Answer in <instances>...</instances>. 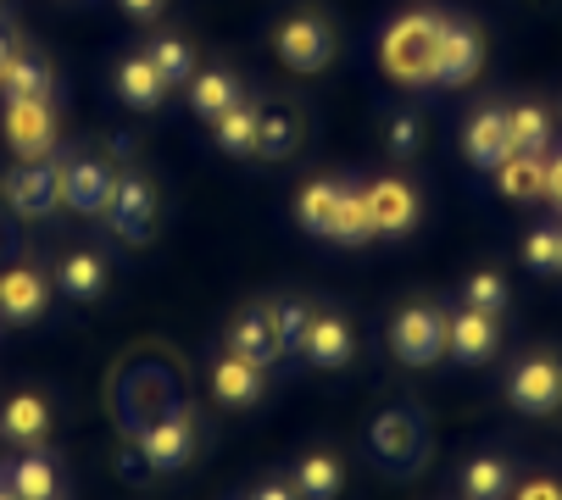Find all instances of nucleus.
<instances>
[{"mask_svg":"<svg viewBox=\"0 0 562 500\" xmlns=\"http://www.w3.org/2000/svg\"><path fill=\"white\" fill-rule=\"evenodd\" d=\"M513 500H562V484L557 478H524Z\"/></svg>","mask_w":562,"mask_h":500,"instance_id":"e433bc0d","label":"nucleus"},{"mask_svg":"<svg viewBox=\"0 0 562 500\" xmlns=\"http://www.w3.org/2000/svg\"><path fill=\"white\" fill-rule=\"evenodd\" d=\"M234 356H246L257 367H279L284 362V345H279V328H273V300H251L239 306L234 322H228V340H223Z\"/></svg>","mask_w":562,"mask_h":500,"instance_id":"f8f14e48","label":"nucleus"},{"mask_svg":"<svg viewBox=\"0 0 562 500\" xmlns=\"http://www.w3.org/2000/svg\"><path fill=\"white\" fill-rule=\"evenodd\" d=\"M273 45H279V61L290 72H324L335 61V29L324 18H312V12L284 18L279 34H273Z\"/></svg>","mask_w":562,"mask_h":500,"instance_id":"1a4fd4ad","label":"nucleus"},{"mask_svg":"<svg viewBox=\"0 0 562 500\" xmlns=\"http://www.w3.org/2000/svg\"><path fill=\"white\" fill-rule=\"evenodd\" d=\"M0 500H23V495H18L12 484H0Z\"/></svg>","mask_w":562,"mask_h":500,"instance_id":"79ce46f5","label":"nucleus"},{"mask_svg":"<svg viewBox=\"0 0 562 500\" xmlns=\"http://www.w3.org/2000/svg\"><path fill=\"white\" fill-rule=\"evenodd\" d=\"M557 273H562V228H557Z\"/></svg>","mask_w":562,"mask_h":500,"instance_id":"37998d69","label":"nucleus"},{"mask_svg":"<svg viewBox=\"0 0 562 500\" xmlns=\"http://www.w3.org/2000/svg\"><path fill=\"white\" fill-rule=\"evenodd\" d=\"M295 145H301V117H295L290 106H268V112H262V139H257V156L284 161V156H295Z\"/></svg>","mask_w":562,"mask_h":500,"instance_id":"7c9ffc66","label":"nucleus"},{"mask_svg":"<svg viewBox=\"0 0 562 500\" xmlns=\"http://www.w3.org/2000/svg\"><path fill=\"white\" fill-rule=\"evenodd\" d=\"M524 262H529V273H557V228L524 234Z\"/></svg>","mask_w":562,"mask_h":500,"instance_id":"f704fd0d","label":"nucleus"},{"mask_svg":"<svg viewBox=\"0 0 562 500\" xmlns=\"http://www.w3.org/2000/svg\"><path fill=\"white\" fill-rule=\"evenodd\" d=\"M12 50H18V45H12V34L0 29V67H7V56H12Z\"/></svg>","mask_w":562,"mask_h":500,"instance_id":"a19ab883","label":"nucleus"},{"mask_svg":"<svg viewBox=\"0 0 562 500\" xmlns=\"http://www.w3.org/2000/svg\"><path fill=\"white\" fill-rule=\"evenodd\" d=\"M7 201H12V212H18V217H29V223L50 217V212L61 206V167H56V156H40V161L12 167V179H7Z\"/></svg>","mask_w":562,"mask_h":500,"instance_id":"9b49d317","label":"nucleus"},{"mask_svg":"<svg viewBox=\"0 0 562 500\" xmlns=\"http://www.w3.org/2000/svg\"><path fill=\"white\" fill-rule=\"evenodd\" d=\"M513 495V462L496 451H479L462 467V500H507Z\"/></svg>","mask_w":562,"mask_h":500,"instance_id":"bb28decb","label":"nucleus"},{"mask_svg":"<svg viewBox=\"0 0 562 500\" xmlns=\"http://www.w3.org/2000/svg\"><path fill=\"white\" fill-rule=\"evenodd\" d=\"M390 351L401 367H435L446 356V311L429 300H413L390 317Z\"/></svg>","mask_w":562,"mask_h":500,"instance_id":"20e7f679","label":"nucleus"},{"mask_svg":"<svg viewBox=\"0 0 562 500\" xmlns=\"http://www.w3.org/2000/svg\"><path fill=\"white\" fill-rule=\"evenodd\" d=\"M502 351V322L491 311H473V306H457L446 317V356L462 362V367H485L491 356Z\"/></svg>","mask_w":562,"mask_h":500,"instance_id":"ddd939ff","label":"nucleus"},{"mask_svg":"<svg viewBox=\"0 0 562 500\" xmlns=\"http://www.w3.org/2000/svg\"><path fill=\"white\" fill-rule=\"evenodd\" d=\"M0 484H12L23 500H61V462L45 445L18 451L12 462H0Z\"/></svg>","mask_w":562,"mask_h":500,"instance_id":"aec40b11","label":"nucleus"},{"mask_svg":"<svg viewBox=\"0 0 562 500\" xmlns=\"http://www.w3.org/2000/svg\"><path fill=\"white\" fill-rule=\"evenodd\" d=\"M56 167H61V206L78 217H101L112 201V184H117V167L90 150H67V156H56Z\"/></svg>","mask_w":562,"mask_h":500,"instance_id":"0eeeda50","label":"nucleus"},{"mask_svg":"<svg viewBox=\"0 0 562 500\" xmlns=\"http://www.w3.org/2000/svg\"><path fill=\"white\" fill-rule=\"evenodd\" d=\"M368 212H373V234H413L424 206H418V190L401 184V179H373L368 190Z\"/></svg>","mask_w":562,"mask_h":500,"instance_id":"a211bd4d","label":"nucleus"},{"mask_svg":"<svg viewBox=\"0 0 562 500\" xmlns=\"http://www.w3.org/2000/svg\"><path fill=\"white\" fill-rule=\"evenodd\" d=\"M290 484L301 489V500H340L346 489V462L335 451H301Z\"/></svg>","mask_w":562,"mask_h":500,"instance_id":"b1692460","label":"nucleus"},{"mask_svg":"<svg viewBox=\"0 0 562 500\" xmlns=\"http://www.w3.org/2000/svg\"><path fill=\"white\" fill-rule=\"evenodd\" d=\"M295 223L312 234V239H329V245H346V250H362L373 234V212H368V195L346 179H312L301 184L295 195Z\"/></svg>","mask_w":562,"mask_h":500,"instance_id":"f257e3e1","label":"nucleus"},{"mask_svg":"<svg viewBox=\"0 0 562 500\" xmlns=\"http://www.w3.org/2000/svg\"><path fill=\"white\" fill-rule=\"evenodd\" d=\"M117 101L134 106V112H156L168 101V83L150 67V56H123L117 61Z\"/></svg>","mask_w":562,"mask_h":500,"instance_id":"393cba45","label":"nucleus"},{"mask_svg":"<svg viewBox=\"0 0 562 500\" xmlns=\"http://www.w3.org/2000/svg\"><path fill=\"white\" fill-rule=\"evenodd\" d=\"M50 101V67L34 50H12L0 67V101Z\"/></svg>","mask_w":562,"mask_h":500,"instance_id":"a878e982","label":"nucleus"},{"mask_svg":"<svg viewBox=\"0 0 562 500\" xmlns=\"http://www.w3.org/2000/svg\"><path fill=\"white\" fill-rule=\"evenodd\" d=\"M106 284H112V268H106V257L101 250H67V257L56 262V289L67 295V300H78V306H95L101 295H106Z\"/></svg>","mask_w":562,"mask_h":500,"instance_id":"412c9836","label":"nucleus"},{"mask_svg":"<svg viewBox=\"0 0 562 500\" xmlns=\"http://www.w3.org/2000/svg\"><path fill=\"white\" fill-rule=\"evenodd\" d=\"M551 128H557V123H551V112H546V106H535V101L507 112L513 150H524V156H546V150H551Z\"/></svg>","mask_w":562,"mask_h":500,"instance_id":"c756f323","label":"nucleus"},{"mask_svg":"<svg viewBox=\"0 0 562 500\" xmlns=\"http://www.w3.org/2000/svg\"><path fill=\"white\" fill-rule=\"evenodd\" d=\"M507 400L524 417H551L562 406V356L557 351H535L507 373Z\"/></svg>","mask_w":562,"mask_h":500,"instance_id":"6e6552de","label":"nucleus"},{"mask_svg":"<svg viewBox=\"0 0 562 500\" xmlns=\"http://www.w3.org/2000/svg\"><path fill=\"white\" fill-rule=\"evenodd\" d=\"M50 306V284L34 262H12V268H0V322H40Z\"/></svg>","mask_w":562,"mask_h":500,"instance_id":"2eb2a0df","label":"nucleus"},{"mask_svg":"<svg viewBox=\"0 0 562 500\" xmlns=\"http://www.w3.org/2000/svg\"><path fill=\"white\" fill-rule=\"evenodd\" d=\"M156 212H162V201H156V184H150L145 173H117L101 223H106L123 245H150V239H156Z\"/></svg>","mask_w":562,"mask_h":500,"instance_id":"423d86ee","label":"nucleus"},{"mask_svg":"<svg viewBox=\"0 0 562 500\" xmlns=\"http://www.w3.org/2000/svg\"><path fill=\"white\" fill-rule=\"evenodd\" d=\"M496 184H502L507 201H540V195H546V156L513 150V156L496 167Z\"/></svg>","mask_w":562,"mask_h":500,"instance_id":"cd10ccee","label":"nucleus"},{"mask_svg":"<svg viewBox=\"0 0 562 500\" xmlns=\"http://www.w3.org/2000/svg\"><path fill=\"white\" fill-rule=\"evenodd\" d=\"M239 101V78L234 72H223V67H212V72H195L190 78V106H195V117H217V112H228Z\"/></svg>","mask_w":562,"mask_h":500,"instance_id":"c85d7f7f","label":"nucleus"},{"mask_svg":"<svg viewBox=\"0 0 562 500\" xmlns=\"http://www.w3.org/2000/svg\"><path fill=\"white\" fill-rule=\"evenodd\" d=\"M134 445H139V456H145L150 473H179V467H190V462H195V417H190V406L179 400L173 411L139 423V429H134Z\"/></svg>","mask_w":562,"mask_h":500,"instance_id":"39448f33","label":"nucleus"},{"mask_svg":"<svg viewBox=\"0 0 562 500\" xmlns=\"http://www.w3.org/2000/svg\"><path fill=\"white\" fill-rule=\"evenodd\" d=\"M145 56H150V67H156V72H162L168 90H179V83H190V78H195V56H190V45H184V39H173V34H156V39L145 45Z\"/></svg>","mask_w":562,"mask_h":500,"instance_id":"2f4dec72","label":"nucleus"},{"mask_svg":"<svg viewBox=\"0 0 562 500\" xmlns=\"http://www.w3.org/2000/svg\"><path fill=\"white\" fill-rule=\"evenodd\" d=\"M457 300H462V306H473V311L502 317V311H507V300H513V289H507V279H502V273L479 268V273H468V279H462V295H457Z\"/></svg>","mask_w":562,"mask_h":500,"instance_id":"473e14b6","label":"nucleus"},{"mask_svg":"<svg viewBox=\"0 0 562 500\" xmlns=\"http://www.w3.org/2000/svg\"><path fill=\"white\" fill-rule=\"evenodd\" d=\"M485 61V39L468 23H446L440 18V39H435V83H468Z\"/></svg>","mask_w":562,"mask_h":500,"instance_id":"6ab92c4d","label":"nucleus"},{"mask_svg":"<svg viewBox=\"0 0 562 500\" xmlns=\"http://www.w3.org/2000/svg\"><path fill=\"white\" fill-rule=\"evenodd\" d=\"M117 7H123L128 18H156V12L168 7V0H117Z\"/></svg>","mask_w":562,"mask_h":500,"instance_id":"ea45409f","label":"nucleus"},{"mask_svg":"<svg viewBox=\"0 0 562 500\" xmlns=\"http://www.w3.org/2000/svg\"><path fill=\"white\" fill-rule=\"evenodd\" d=\"M368 456L395 478H413L429 462V417L418 406H384L368 429Z\"/></svg>","mask_w":562,"mask_h":500,"instance_id":"f03ea898","label":"nucleus"},{"mask_svg":"<svg viewBox=\"0 0 562 500\" xmlns=\"http://www.w3.org/2000/svg\"><path fill=\"white\" fill-rule=\"evenodd\" d=\"M462 150L473 167H485V173H496V167L513 156V134H507V112L485 106V112H473L468 128H462Z\"/></svg>","mask_w":562,"mask_h":500,"instance_id":"4be33fe9","label":"nucleus"},{"mask_svg":"<svg viewBox=\"0 0 562 500\" xmlns=\"http://www.w3.org/2000/svg\"><path fill=\"white\" fill-rule=\"evenodd\" d=\"M301 362L324 367V373L351 367V362H357V328H351V317H346V311H335V306L312 311L306 340H301Z\"/></svg>","mask_w":562,"mask_h":500,"instance_id":"9d476101","label":"nucleus"},{"mask_svg":"<svg viewBox=\"0 0 562 500\" xmlns=\"http://www.w3.org/2000/svg\"><path fill=\"white\" fill-rule=\"evenodd\" d=\"M435 39H440V18L435 12H407V18H395L390 29H384V45H379V56H384V72L395 78V83H435Z\"/></svg>","mask_w":562,"mask_h":500,"instance_id":"7ed1b4c3","label":"nucleus"},{"mask_svg":"<svg viewBox=\"0 0 562 500\" xmlns=\"http://www.w3.org/2000/svg\"><path fill=\"white\" fill-rule=\"evenodd\" d=\"M306 322H312V306H306V300H295V295L273 300V328H279V345H284V356H301Z\"/></svg>","mask_w":562,"mask_h":500,"instance_id":"72a5a7b5","label":"nucleus"},{"mask_svg":"<svg viewBox=\"0 0 562 500\" xmlns=\"http://www.w3.org/2000/svg\"><path fill=\"white\" fill-rule=\"evenodd\" d=\"M546 201L562 212V156H546Z\"/></svg>","mask_w":562,"mask_h":500,"instance_id":"58836bf2","label":"nucleus"},{"mask_svg":"<svg viewBox=\"0 0 562 500\" xmlns=\"http://www.w3.org/2000/svg\"><path fill=\"white\" fill-rule=\"evenodd\" d=\"M0 440L18 445V451H34L50 440V400L34 395V389H18L12 400H0Z\"/></svg>","mask_w":562,"mask_h":500,"instance_id":"f3484780","label":"nucleus"},{"mask_svg":"<svg viewBox=\"0 0 562 500\" xmlns=\"http://www.w3.org/2000/svg\"><path fill=\"white\" fill-rule=\"evenodd\" d=\"M246 500H301V489H295L290 478H268V484H257Z\"/></svg>","mask_w":562,"mask_h":500,"instance_id":"4c0bfd02","label":"nucleus"},{"mask_svg":"<svg viewBox=\"0 0 562 500\" xmlns=\"http://www.w3.org/2000/svg\"><path fill=\"white\" fill-rule=\"evenodd\" d=\"M0 134L7 145L23 156V161H40L56 150V117H50V101H7L0 106Z\"/></svg>","mask_w":562,"mask_h":500,"instance_id":"4468645a","label":"nucleus"},{"mask_svg":"<svg viewBox=\"0 0 562 500\" xmlns=\"http://www.w3.org/2000/svg\"><path fill=\"white\" fill-rule=\"evenodd\" d=\"M212 139H217V150H228V156H257V139H262V106L239 95L228 112L212 117Z\"/></svg>","mask_w":562,"mask_h":500,"instance_id":"5701e85b","label":"nucleus"},{"mask_svg":"<svg viewBox=\"0 0 562 500\" xmlns=\"http://www.w3.org/2000/svg\"><path fill=\"white\" fill-rule=\"evenodd\" d=\"M212 395H217V406H228V411H246V406H257V400L268 395V367L234 356V351L223 345V351L212 356Z\"/></svg>","mask_w":562,"mask_h":500,"instance_id":"dca6fc26","label":"nucleus"},{"mask_svg":"<svg viewBox=\"0 0 562 500\" xmlns=\"http://www.w3.org/2000/svg\"><path fill=\"white\" fill-rule=\"evenodd\" d=\"M418 145H424V128H418V117H390V128H384V150H390V156H401V161H407Z\"/></svg>","mask_w":562,"mask_h":500,"instance_id":"c9c22d12","label":"nucleus"}]
</instances>
